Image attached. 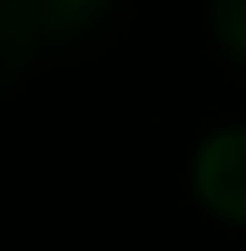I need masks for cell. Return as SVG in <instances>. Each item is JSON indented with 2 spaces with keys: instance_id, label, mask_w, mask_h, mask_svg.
Instances as JSON below:
<instances>
[{
  "instance_id": "3957f363",
  "label": "cell",
  "mask_w": 246,
  "mask_h": 251,
  "mask_svg": "<svg viewBox=\"0 0 246 251\" xmlns=\"http://www.w3.org/2000/svg\"><path fill=\"white\" fill-rule=\"evenodd\" d=\"M213 39L246 62V0H213Z\"/></svg>"
},
{
  "instance_id": "277c9868",
  "label": "cell",
  "mask_w": 246,
  "mask_h": 251,
  "mask_svg": "<svg viewBox=\"0 0 246 251\" xmlns=\"http://www.w3.org/2000/svg\"><path fill=\"white\" fill-rule=\"evenodd\" d=\"M101 0H45V23H79L84 11H95Z\"/></svg>"
},
{
  "instance_id": "7a4b0ae2",
  "label": "cell",
  "mask_w": 246,
  "mask_h": 251,
  "mask_svg": "<svg viewBox=\"0 0 246 251\" xmlns=\"http://www.w3.org/2000/svg\"><path fill=\"white\" fill-rule=\"evenodd\" d=\"M45 28V0H0V95L28 73Z\"/></svg>"
},
{
  "instance_id": "6da1fadb",
  "label": "cell",
  "mask_w": 246,
  "mask_h": 251,
  "mask_svg": "<svg viewBox=\"0 0 246 251\" xmlns=\"http://www.w3.org/2000/svg\"><path fill=\"white\" fill-rule=\"evenodd\" d=\"M196 196L213 218L246 224V128H219L196 151Z\"/></svg>"
}]
</instances>
